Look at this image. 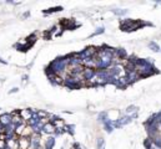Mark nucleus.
I'll return each mask as SVG.
<instances>
[{"instance_id": "1", "label": "nucleus", "mask_w": 161, "mask_h": 149, "mask_svg": "<svg viewBox=\"0 0 161 149\" xmlns=\"http://www.w3.org/2000/svg\"><path fill=\"white\" fill-rule=\"evenodd\" d=\"M149 46H150V48L152 50V51H155V52H159L160 51V47H159V45L156 44V42H150Z\"/></svg>"}, {"instance_id": "2", "label": "nucleus", "mask_w": 161, "mask_h": 149, "mask_svg": "<svg viewBox=\"0 0 161 149\" xmlns=\"http://www.w3.org/2000/svg\"><path fill=\"white\" fill-rule=\"evenodd\" d=\"M20 147H22V149H27V147H29V142H27L26 139H22L20 140Z\"/></svg>"}, {"instance_id": "3", "label": "nucleus", "mask_w": 161, "mask_h": 149, "mask_svg": "<svg viewBox=\"0 0 161 149\" xmlns=\"http://www.w3.org/2000/svg\"><path fill=\"white\" fill-rule=\"evenodd\" d=\"M136 111H137V108H136V107H134V106H130L126 112H128V113H132V112H136Z\"/></svg>"}]
</instances>
